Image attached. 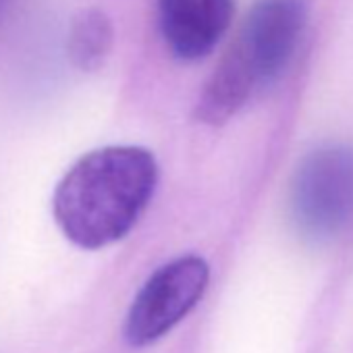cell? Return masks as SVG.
<instances>
[{
  "mask_svg": "<svg viewBox=\"0 0 353 353\" xmlns=\"http://www.w3.org/2000/svg\"><path fill=\"white\" fill-rule=\"evenodd\" d=\"M210 266L202 256L188 254L160 266L133 297L125 318V341L148 347L166 336L204 297Z\"/></svg>",
  "mask_w": 353,
  "mask_h": 353,
  "instance_id": "obj_4",
  "label": "cell"
},
{
  "mask_svg": "<svg viewBox=\"0 0 353 353\" xmlns=\"http://www.w3.org/2000/svg\"><path fill=\"white\" fill-rule=\"evenodd\" d=\"M114 30L108 15L100 9L81 11L69 32V59L81 71H96L112 50Z\"/></svg>",
  "mask_w": 353,
  "mask_h": 353,
  "instance_id": "obj_6",
  "label": "cell"
},
{
  "mask_svg": "<svg viewBox=\"0 0 353 353\" xmlns=\"http://www.w3.org/2000/svg\"><path fill=\"white\" fill-rule=\"evenodd\" d=\"M235 0H158V21L168 50L181 61L208 57L227 34Z\"/></svg>",
  "mask_w": 353,
  "mask_h": 353,
  "instance_id": "obj_5",
  "label": "cell"
},
{
  "mask_svg": "<svg viewBox=\"0 0 353 353\" xmlns=\"http://www.w3.org/2000/svg\"><path fill=\"white\" fill-rule=\"evenodd\" d=\"M158 183V164L141 145H106L81 156L59 181L52 214L77 248L104 250L131 233Z\"/></svg>",
  "mask_w": 353,
  "mask_h": 353,
  "instance_id": "obj_1",
  "label": "cell"
},
{
  "mask_svg": "<svg viewBox=\"0 0 353 353\" xmlns=\"http://www.w3.org/2000/svg\"><path fill=\"white\" fill-rule=\"evenodd\" d=\"M307 23L305 0H256L235 42L216 65L196 106V119L221 127L289 67Z\"/></svg>",
  "mask_w": 353,
  "mask_h": 353,
  "instance_id": "obj_2",
  "label": "cell"
},
{
  "mask_svg": "<svg viewBox=\"0 0 353 353\" xmlns=\"http://www.w3.org/2000/svg\"><path fill=\"white\" fill-rule=\"evenodd\" d=\"M289 210L301 237H336L353 221V148L330 143L310 152L293 174Z\"/></svg>",
  "mask_w": 353,
  "mask_h": 353,
  "instance_id": "obj_3",
  "label": "cell"
}]
</instances>
